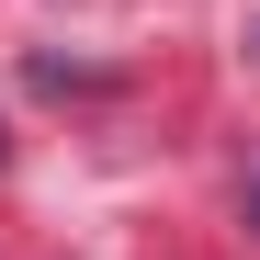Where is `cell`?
Instances as JSON below:
<instances>
[{
  "label": "cell",
  "mask_w": 260,
  "mask_h": 260,
  "mask_svg": "<svg viewBox=\"0 0 260 260\" xmlns=\"http://www.w3.org/2000/svg\"><path fill=\"white\" fill-rule=\"evenodd\" d=\"M249 226H260V170H249Z\"/></svg>",
  "instance_id": "cell-1"
}]
</instances>
